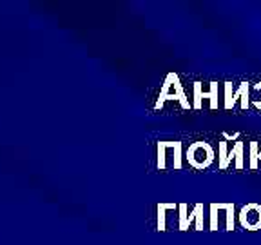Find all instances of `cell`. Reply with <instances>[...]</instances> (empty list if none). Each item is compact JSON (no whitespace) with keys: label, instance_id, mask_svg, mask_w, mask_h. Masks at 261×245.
Masks as SVG:
<instances>
[{"label":"cell","instance_id":"cell-6","mask_svg":"<svg viewBox=\"0 0 261 245\" xmlns=\"http://www.w3.org/2000/svg\"><path fill=\"white\" fill-rule=\"evenodd\" d=\"M196 104L194 106L196 107H201V98H211V104H208V107H211V109H218V107H220V102H218L216 98H218V84L216 82H211V93H200V87L196 86Z\"/></svg>","mask_w":261,"mask_h":245},{"label":"cell","instance_id":"cell-2","mask_svg":"<svg viewBox=\"0 0 261 245\" xmlns=\"http://www.w3.org/2000/svg\"><path fill=\"white\" fill-rule=\"evenodd\" d=\"M240 102L241 109H249L250 106V84L241 82L240 86L234 87L232 82H225V96H223V109H234Z\"/></svg>","mask_w":261,"mask_h":245},{"label":"cell","instance_id":"cell-3","mask_svg":"<svg viewBox=\"0 0 261 245\" xmlns=\"http://www.w3.org/2000/svg\"><path fill=\"white\" fill-rule=\"evenodd\" d=\"M214 158H216V151H214L211 147V143H207V142L192 143L187 151L189 163H191L194 169H198V171H203V169L211 167Z\"/></svg>","mask_w":261,"mask_h":245},{"label":"cell","instance_id":"cell-9","mask_svg":"<svg viewBox=\"0 0 261 245\" xmlns=\"http://www.w3.org/2000/svg\"><path fill=\"white\" fill-rule=\"evenodd\" d=\"M257 167L261 169V143H259V151H257Z\"/></svg>","mask_w":261,"mask_h":245},{"label":"cell","instance_id":"cell-7","mask_svg":"<svg viewBox=\"0 0 261 245\" xmlns=\"http://www.w3.org/2000/svg\"><path fill=\"white\" fill-rule=\"evenodd\" d=\"M257 151H259V142H249V145L245 143V156H249L247 167L250 171H257Z\"/></svg>","mask_w":261,"mask_h":245},{"label":"cell","instance_id":"cell-4","mask_svg":"<svg viewBox=\"0 0 261 245\" xmlns=\"http://www.w3.org/2000/svg\"><path fill=\"white\" fill-rule=\"evenodd\" d=\"M221 218H225V231H234V227H236V207H234V204L211 205V231H218L221 227Z\"/></svg>","mask_w":261,"mask_h":245},{"label":"cell","instance_id":"cell-1","mask_svg":"<svg viewBox=\"0 0 261 245\" xmlns=\"http://www.w3.org/2000/svg\"><path fill=\"white\" fill-rule=\"evenodd\" d=\"M247 167L245 160V142L241 138H236L234 142H228L223 138L218 143V169L220 171H243Z\"/></svg>","mask_w":261,"mask_h":245},{"label":"cell","instance_id":"cell-8","mask_svg":"<svg viewBox=\"0 0 261 245\" xmlns=\"http://www.w3.org/2000/svg\"><path fill=\"white\" fill-rule=\"evenodd\" d=\"M250 104H252L256 109L261 111V82L256 84L254 87H250Z\"/></svg>","mask_w":261,"mask_h":245},{"label":"cell","instance_id":"cell-5","mask_svg":"<svg viewBox=\"0 0 261 245\" xmlns=\"http://www.w3.org/2000/svg\"><path fill=\"white\" fill-rule=\"evenodd\" d=\"M238 220L240 225L247 231H259L261 229V204L250 202L243 205L241 211L238 212Z\"/></svg>","mask_w":261,"mask_h":245}]
</instances>
